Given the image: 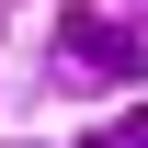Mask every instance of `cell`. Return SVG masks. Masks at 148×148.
I'll return each instance as SVG.
<instances>
[{"instance_id":"6da1fadb","label":"cell","mask_w":148,"mask_h":148,"mask_svg":"<svg viewBox=\"0 0 148 148\" xmlns=\"http://www.w3.org/2000/svg\"><path fill=\"white\" fill-rule=\"evenodd\" d=\"M57 57H69V69H114V80H137V69H148V46L125 34V23H91V12H69Z\"/></svg>"},{"instance_id":"3957f363","label":"cell","mask_w":148,"mask_h":148,"mask_svg":"<svg viewBox=\"0 0 148 148\" xmlns=\"http://www.w3.org/2000/svg\"><path fill=\"white\" fill-rule=\"evenodd\" d=\"M80 148H114V137H80Z\"/></svg>"},{"instance_id":"277c9868","label":"cell","mask_w":148,"mask_h":148,"mask_svg":"<svg viewBox=\"0 0 148 148\" xmlns=\"http://www.w3.org/2000/svg\"><path fill=\"white\" fill-rule=\"evenodd\" d=\"M0 23H12V12H0Z\"/></svg>"},{"instance_id":"7a4b0ae2","label":"cell","mask_w":148,"mask_h":148,"mask_svg":"<svg viewBox=\"0 0 148 148\" xmlns=\"http://www.w3.org/2000/svg\"><path fill=\"white\" fill-rule=\"evenodd\" d=\"M114 148H148V114H125V125H114Z\"/></svg>"}]
</instances>
